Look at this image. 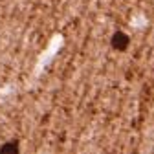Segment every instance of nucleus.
Returning a JSON list of instances; mask_svg holds the SVG:
<instances>
[{"instance_id": "f257e3e1", "label": "nucleus", "mask_w": 154, "mask_h": 154, "mask_svg": "<svg viewBox=\"0 0 154 154\" xmlns=\"http://www.w3.org/2000/svg\"><path fill=\"white\" fill-rule=\"evenodd\" d=\"M128 44H130V38H128L127 33H123V31H116V33L112 35V48H114V50L125 51V50L128 48Z\"/></svg>"}, {"instance_id": "f03ea898", "label": "nucleus", "mask_w": 154, "mask_h": 154, "mask_svg": "<svg viewBox=\"0 0 154 154\" xmlns=\"http://www.w3.org/2000/svg\"><path fill=\"white\" fill-rule=\"evenodd\" d=\"M0 152H18V145L17 143H6L0 147Z\"/></svg>"}]
</instances>
